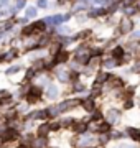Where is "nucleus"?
I'll return each instance as SVG.
<instances>
[{"label":"nucleus","mask_w":140,"mask_h":148,"mask_svg":"<svg viewBox=\"0 0 140 148\" xmlns=\"http://www.w3.org/2000/svg\"><path fill=\"white\" fill-rule=\"evenodd\" d=\"M71 92H86V86L82 84V82H79V81H76V82H73V89H71Z\"/></svg>","instance_id":"c756f323"},{"label":"nucleus","mask_w":140,"mask_h":148,"mask_svg":"<svg viewBox=\"0 0 140 148\" xmlns=\"http://www.w3.org/2000/svg\"><path fill=\"white\" fill-rule=\"evenodd\" d=\"M112 77V73H109V71H99L96 74V79H94V84H99V86H104L107 82L109 79Z\"/></svg>","instance_id":"1a4fd4ad"},{"label":"nucleus","mask_w":140,"mask_h":148,"mask_svg":"<svg viewBox=\"0 0 140 148\" xmlns=\"http://www.w3.org/2000/svg\"><path fill=\"white\" fill-rule=\"evenodd\" d=\"M79 71H69V82H76L79 81Z\"/></svg>","instance_id":"f704fd0d"},{"label":"nucleus","mask_w":140,"mask_h":148,"mask_svg":"<svg viewBox=\"0 0 140 148\" xmlns=\"http://www.w3.org/2000/svg\"><path fill=\"white\" fill-rule=\"evenodd\" d=\"M49 132H51V130H49V125L46 122H43V123H40L38 128H36V137L38 138H48Z\"/></svg>","instance_id":"f8f14e48"},{"label":"nucleus","mask_w":140,"mask_h":148,"mask_svg":"<svg viewBox=\"0 0 140 148\" xmlns=\"http://www.w3.org/2000/svg\"><path fill=\"white\" fill-rule=\"evenodd\" d=\"M16 148H30V147H25V145H18Z\"/></svg>","instance_id":"49530a36"},{"label":"nucleus","mask_w":140,"mask_h":148,"mask_svg":"<svg viewBox=\"0 0 140 148\" xmlns=\"http://www.w3.org/2000/svg\"><path fill=\"white\" fill-rule=\"evenodd\" d=\"M54 76H56V79H58L59 82H63V84H65V82H69V71H65V69H58Z\"/></svg>","instance_id":"dca6fc26"},{"label":"nucleus","mask_w":140,"mask_h":148,"mask_svg":"<svg viewBox=\"0 0 140 148\" xmlns=\"http://www.w3.org/2000/svg\"><path fill=\"white\" fill-rule=\"evenodd\" d=\"M68 63H69V51L68 49H61L56 56H53V61H49L53 69H56L59 64H68Z\"/></svg>","instance_id":"f03ea898"},{"label":"nucleus","mask_w":140,"mask_h":148,"mask_svg":"<svg viewBox=\"0 0 140 148\" xmlns=\"http://www.w3.org/2000/svg\"><path fill=\"white\" fill-rule=\"evenodd\" d=\"M18 56V51H16V48H10L7 53H3V63H12L13 59Z\"/></svg>","instance_id":"6ab92c4d"},{"label":"nucleus","mask_w":140,"mask_h":148,"mask_svg":"<svg viewBox=\"0 0 140 148\" xmlns=\"http://www.w3.org/2000/svg\"><path fill=\"white\" fill-rule=\"evenodd\" d=\"M79 106H81L86 112H89V114H91V112L96 109V101H94V99H91V97H84V99H81Z\"/></svg>","instance_id":"9b49d317"},{"label":"nucleus","mask_w":140,"mask_h":148,"mask_svg":"<svg viewBox=\"0 0 140 148\" xmlns=\"http://www.w3.org/2000/svg\"><path fill=\"white\" fill-rule=\"evenodd\" d=\"M89 119H91V122H96V123H99V122L104 120V112L101 110V109H94V110L91 112Z\"/></svg>","instance_id":"a211bd4d"},{"label":"nucleus","mask_w":140,"mask_h":148,"mask_svg":"<svg viewBox=\"0 0 140 148\" xmlns=\"http://www.w3.org/2000/svg\"><path fill=\"white\" fill-rule=\"evenodd\" d=\"M92 35H94V33H92V30H89V28H87V30L79 32L76 36H73V38H74V41H78V40H79V41H84V40H87V38H91Z\"/></svg>","instance_id":"aec40b11"},{"label":"nucleus","mask_w":140,"mask_h":148,"mask_svg":"<svg viewBox=\"0 0 140 148\" xmlns=\"http://www.w3.org/2000/svg\"><path fill=\"white\" fill-rule=\"evenodd\" d=\"M132 30H134V21L130 20V18L124 16L122 20L119 21L117 32H119V35H120V36H122V35H129V33H132Z\"/></svg>","instance_id":"20e7f679"},{"label":"nucleus","mask_w":140,"mask_h":148,"mask_svg":"<svg viewBox=\"0 0 140 148\" xmlns=\"http://www.w3.org/2000/svg\"><path fill=\"white\" fill-rule=\"evenodd\" d=\"M124 110H130V109H132V107H134V101H132V99H127V101H124Z\"/></svg>","instance_id":"e433bc0d"},{"label":"nucleus","mask_w":140,"mask_h":148,"mask_svg":"<svg viewBox=\"0 0 140 148\" xmlns=\"http://www.w3.org/2000/svg\"><path fill=\"white\" fill-rule=\"evenodd\" d=\"M109 142H110V135L109 133H99V137H97V145L99 147H106Z\"/></svg>","instance_id":"a878e982"},{"label":"nucleus","mask_w":140,"mask_h":148,"mask_svg":"<svg viewBox=\"0 0 140 148\" xmlns=\"http://www.w3.org/2000/svg\"><path fill=\"white\" fill-rule=\"evenodd\" d=\"M74 122H76V119H73V117H66V119H63V120L59 122V123H61V127L71 128L73 125H74Z\"/></svg>","instance_id":"7c9ffc66"},{"label":"nucleus","mask_w":140,"mask_h":148,"mask_svg":"<svg viewBox=\"0 0 140 148\" xmlns=\"http://www.w3.org/2000/svg\"><path fill=\"white\" fill-rule=\"evenodd\" d=\"M132 40H140V30L132 33Z\"/></svg>","instance_id":"79ce46f5"},{"label":"nucleus","mask_w":140,"mask_h":148,"mask_svg":"<svg viewBox=\"0 0 140 148\" xmlns=\"http://www.w3.org/2000/svg\"><path fill=\"white\" fill-rule=\"evenodd\" d=\"M36 5L40 7V8H48V0H38Z\"/></svg>","instance_id":"ea45409f"},{"label":"nucleus","mask_w":140,"mask_h":148,"mask_svg":"<svg viewBox=\"0 0 140 148\" xmlns=\"http://www.w3.org/2000/svg\"><path fill=\"white\" fill-rule=\"evenodd\" d=\"M71 130L76 133V135H86L87 132H89V122L87 120H76L74 125L71 127Z\"/></svg>","instance_id":"423d86ee"},{"label":"nucleus","mask_w":140,"mask_h":148,"mask_svg":"<svg viewBox=\"0 0 140 148\" xmlns=\"http://www.w3.org/2000/svg\"><path fill=\"white\" fill-rule=\"evenodd\" d=\"M104 92V86H99V84H92V89H91V94H89V97L91 99H94L96 101V97H99V95Z\"/></svg>","instance_id":"4be33fe9"},{"label":"nucleus","mask_w":140,"mask_h":148,"mask_svg":"<svg viewBox=\"0 0 140 148\" xmlns=\"http://www.w3.org/2000/svg\"><path fill=\"white\" fill-rule=\"evenodd\" d=\"M0 8H2V7H0Z\"/></svg>","instance_id":"603ef678"},{"label":"nucleus","mask_w":140,"mask_h":148,"mask_svg":"<svg viewBox=\"0 0 140 148\" xmlns=\"http://www.w3.org/2000/svg\"><path fill=\"white\" fill-rule=\"evenodd\" d=\"M20 71H22V66L16 64V66H10V68L5 71V74L7 76H12V74H16V73H20Z\"/></svg>","instance_id":"473e14b6"},{"label":"nucleus","mask_w":140,"mask_h":148,"mask_svg":"<svg viewBox=\"0 0 140 148\" xmlns=\"http://www.w3.org/2000/svg\"><path fill=\"white\" fill-rule=\"evenodd\" d=\"M71 16H73V13H66V15H63V18H65V21H68Z\"/></svg>","instance_id":"37998d69"},{"label":"nucleus","mask_w":140,"mask_h":148,"mask_svg":"<svg viewBox=\"0 0 140 148\" xmlns=\"http://www.w3.org/2000/svg\"><path fill=\"white\" fill-rule=\"evenodd\" d=\"M79 102H81V99H66V101H61L58 104V109H59L61 114H65V112H69V110H73L74 107H78Z\"/></svg>","instance_id":"39448f33"},{"label":"nucleus","mask_w":140,"mask_h":148,"mask_svg":"<svg viewBox=\"0 0 140 148\" xmlns=\"http://www.w3.org/2000/svg\"><path fill=\"white\" fill-rule=\"evenodd\" d=\"M33 28H35V35H45V32H46V28H48V25L45 23V20H38V21H33Z\"/></svg>","instance_id":"ddd939ff"},{"label":"nucleus","mask_w":140,"mask_h":148,"mask_svg":"<svg viewBox=\"0 0 140 148\" xmlns=\"http://www.w3.org/2000/svg\"><path fill=\"white\" fill-rule=\"evenodd\" d=\"M45 23L46 25H51V27H59V25H63L65 23V18H63V15H51V16H46V18H43Z\"/></svg>","instance_id":"9d476101"},{"label":"nucleus","mask_w":140,"mask_h":148,"mask_svg":"<svg viewBox=\"0 0 140 148\" xmlns=\"http://www.w3.org/2000/svg\"><path fill=\"white\" fill-rule=\"evenodd\" d=\"M119 119H120V112H119L117 109H109V110L104 114V120L109 122L110 125H114L115 122H119Z\"/></svg>","instance_id":"0eeeda50"},{"label":"nucleus","mask_w":140,"mask_h":148,"mask_svg":"<svg viewBox=\"0 0 140 148\" xmlns=\"http://www.w3.org/2000/svg\"><path fill=\"white\" fill-rule=\"evenodd\" d=\"M102 66H104L106 69H114V68H117V59H114V58L102 59Z\"/></svg>","instance_id":"cd10ccee"},{"label":"nucleus","mask_w":140,"mask_h":148,"mask_svg":"<svg viewBox=\"0 0 140 148\" xmlns=\"http://www.w3.org/2000/svg\"><path fill=\"white\" fill-rule=\"evenodd\" d=\"M15 2H20V0H15Z\"/></svg>","instance_id":"3c124183"},{"label":"nucleus","mask_w":140,"mask_h":148,"mask_svg":"<svg viewBox=\"0 0 140 148\" xmlns=\"http://www.w3.org/2000/svg\"><path fill=\"white\" fill-rule=\"evenodd\" d=\"M20 137H22L20 130H15V128L8 127L5 132L0 135V143H12V142H15V140H18Z\"/></svg>","instance_id":"7ed1b4c3"},{"label":"nucleus","mask_w":140,"mask_h":148,"mask_svg":"<svg viewBox=\"0 0 140 148\" xmlns=\"http://www.w3.org/2000/svg\"><path fill=\"white\" fill-rule=\"evenodd\" d=\"M48 48H49V54H51V56H56L61 49H65V48L61 46V43H58L56 40H53V43H51Z\"/></svg>","instance_id":"b1692460"},{"label":"nucleus","mask_w":140,"mask_h":148,"mask_svg":"<svg viewBox=\"0 0 140 148\" xmlns=\"http://www.w3.org/2000/svg\"><path fill=\"white\" fill-rule=\"evenodd\" d=\"M110 54H112V58L117 59V61H119V59H124L125 58V48L120 46V45H117V46L112 48V53H110Z\"/></svg>","instance_id":"4468645a"},{"label":"nucleus","mask_w":140,"mask_h":148,"mask_svg":"<svg viewBox=\"0 0 140 148\" xmlns=\"http://www.w3.org/2000/svg\"><path fill=\"white\" fill-rule=\"evenodd\" d=\"M110 132H112V125L109 122L102 120L97 123V133H110Z\"/></svg>","instance_id":"2eb2a0df"},{"label":"nucleus","mask_w":140,"mask_h":148,"mask_svg":"<svg viewBox=\"0 0 140 148\" xmlns=\"http://www.w3.org/2000/svg\"><path fill=\"white\" fill-rule=\"evenodd\" d=\"M48 112H49V119H56V117L61 114L59 112V109H58V106H51V107H48Z\"/></svg>","instance_id":"2f4dec72"},{"label":"nucleus","mask_w":140,"mask_h":148,"mask_svg":"<svg viewBox=\"0 0 140 148\" xmlns=\"http://www.w3.org/2000/svg\"><path fill=\"white\" fill-rule=\"evenodd\" d=\"M2 106H3V102H2V99H0V107H2Z\"/></svg>","instance_id":"de8ad7c7"},{"label":"nucleus","mask_w":140,"mask_h":148,"mask_svg":"<svg viewBox=\"0 0 140 148\" xmlns=\"http://www.w3.org/2000/svg\"><path fill=\"white\" fill-rule=\"evenodd\" d=\"M8 3V0H0V7H3V5H7Z\"/></svg>","instance_id":"c03bdc74"},{"label":"nucleus","mask_w":140,"mask_h":148,"mask_svg":"<svg viewBox=\"0 0 140 148\" xmlns=\"http://www.w3.org/2000/svg\"><path fill=\"white\" fill-rule=\"evenodd\" d=\"M89 148H99V147H97V145H96V147H89Z\"/></svg>","instance_id":"09e8293b"},{"label":"nucleus","mask_w":140,"mask_h":148,"mask_svg":"<svg viewBox=\"0 0 140 148\" xmlns=\"http://www.w3.org/2000/svg\"><path fill=\"white\" fill-rule=\"evenodd\" d=\"M36 15H38V8L36 7H27V8H25V18L30 20V18H35Z\"/></svg>","instance_id":"c85d7f7f"},{"label":"nucleus","mask_w":140,"mask_h":148,"mask_svg":"<svg viewBox=\"0 0 140 148\" xmlns=\"http://www.w3.org/2000/svg\"><path fill=\"white\" fill-rule=\"evenodd\" d=\"M16 23L25 27V25H28V18H25V16H23V18H16Z\"/></svg>","instance_id":"a19ab883"},{"label":"nucleus","mask_w":140,"mask_h":148,"mask_svg":"<svg viewBox=\"0 0 140 148\" xmlns=\"http://www.w3.org/2000/svg\"><path fill=\"white\" fill-rule=\"evenodd\" d=\"M2 38H3V36H0V41H2Z\"/></svg>","instance_id":"8fccbe9b"},{"label":"nucleus","mask_w":140,"mask_h":148,"mask_svg":"<svg viewBox=\"0 0 140 148\" xmlns=\"http://www.w3.org/2000/svg\"><path fill=\"white\" fill-rule=\"evenodd\" d=\"M58 95H59V89L56 86L49 84L48 87H46V97H48V99H56Z\"/></svg>","instance_id":"5701e85b"},{"label":"nucleus","mask_w":140,"mask_h":148,"mask_svg":"<svg viewBox=\"0 0 140 148\" xmlns=\"http://www.w3.org/2000/svg\"><path fill=\"white\" fill-rule=\"evenodd\" d=\"M132 73H135V74H140V59L139 61H135V64L132 66V69H130Z\"/></svg>","instance_id":"58836bf2"},{"label":"nucleus","mask_w":140,"mask_h":148,"mask_svg":"<svg viewBox=\"0 0 140 148\" xmlns=\"http://www.w3.org/2000/svg\"><path fill=\"white\" fill-rule=\"evenodd\" d=\"M25 7H27V2H25V0H20V2H16L15 10H16V12H18V10H23Z\"/></svg>","instance_id":"4c0bfd02"},{"label":"nucleus","mask_w":140,"mask_h":148,"mask_svg":"<svg viewBox=\"0 0 140 148\" xmlns=\"http://www.w3.org/2000/svg\"><path fill=\"white\" fill-rule=\"evenodd\" d=\"M127 135L130 137V140L134 142H140V130L135 127H127Z\"/></svg>","instance_id":"412c9836"},{"label":"nucleus","mask_w":140,"mask_h":148,"mask_svg":"<svg viewBox=\"0 0 140 148\" xmlns=\"http://www.w3.org/2000/svg\"><path fill=\"white\" fill-rule=\"evenodd\" d=\"M22 38H32L35 36V28H33V23H28V25H25V27L22 28Z\"/></svg>","instance_id":"f3484780"},{"label":"nucleus","mask_w":140,"mask_h":148,"mask_svg":"<svg viewBox=\"0 0 140 148\" xmlns=\"http://www.w3.org/2000/svg\"><path fill=\"white\" fill-rule=\"evenodd\" d=\"M48 125H49V130H51V132H58V130H61V128H63L59 122H49Z\"/></svg>","instance_id":"72a5a7b5"},{"label":"nucleus","mask_w":140,"mask_h":148,"mask_svg":"<svg viewBox=\"0 0 140 148\" xmlns=\"http://www.w3.org/2000/svg\"><path fill=\"white\" fill-rule=\"evenodd\" d=\"M36 76H38V71L35 68H32V66H30V68L27 69V73H25V82H30V81L35 79Z\"/></svg>","instance_id":"bb28decb"},{"label":"nucleus","mask_w":140,"mask_h":148,"mask_svg":"<svg viewBox=\"0 0 140 148\" xmlns=\"http://www.w3.org/2000/svg\"><path fill=\"white\" fill-rule=\"evenodd\" d=\"M66 2H71V0H58V3H59V5H65Z\"/></svg>","instance_id":"a18cd8bd"},{"label":"nucleus","mask_w":140,"mask_h":148,"mask_svg":"<svg viewBox=\"0 0 140 148\" xmlns=\"http://www.w3.org/2000/svg\"><path fill=\"white\" fill-rule=\"evenodd\" d=\"M104 15H109L107 7H92L91 10L87 12L89 18H99V16H104Z\"/></svg>","instance_id":"6e6552de"},{"label":"nucleus","mask_w":140,"mask_h":148,"mask_svg":"<svg viewBox=\"0 0 140 148\" xmlns=\"http://www.w3.org/2000/svg\"><path fill=\"white\" fill-rule=\"evenodd\" d=\"M43 92H45V87H41V86H30L28 94L25 95V99H23V101L27 102L28 106L36 104V102L41 101V95H43Z\"/></svg>","instance_id":"f257e3e1"},{"label":"nucleus","mask_w":140,"mask_h":148,"mask_svg":"<svg viewBox=\"0 0 140 148\" xmlns=\"http://www.w3.org/2000/svg\"><path fill=\"white\" fill-rule=\"evenodd\" d=\"M106 53V49L102 46H94V48H89V54L91 58H101L102 54Z\"/></svg>","instance_id":"393cba45"},{"label":"nucleus","mask_w":140,"mask_h":148,"mask_svg":"<svg viewBox=\"0 0 140 148\" xmlns=\"http://www.w3.org/2000/svg\"><path fill=\"white\" fill-rule=\"evenodd\" d=\"M109 135H110V140H120V138L124 137V133H122V132H117V130H112Z\"/></svg>","instance_id":"c9c22d12"}]
</instances>
